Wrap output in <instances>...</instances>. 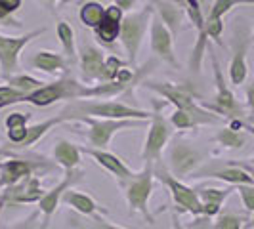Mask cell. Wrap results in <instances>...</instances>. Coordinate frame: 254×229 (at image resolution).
<instances>
[{"label": "cell", "mask_w": 254, "mask_h": 229, "mask_svg": "<svg viewBox=\"0 0 254 229\" xmlns=\"http://www.w3.org/2000/svg\"><path fill=\"white\" fill-rule=\"evenodd\" d=\"M67 118V122H73L78 116H94V118H115V120H149L151 111L140 109L136 105H130L121 100H75L69 102L60 111Z\"/></svg>", "instance_id": "obj_1"}, {"label": "cell", "mask_w": 254, "mask_h": 229, "mask_svg": "<svg viewBox=\"0 0 254 229\" xmlns=\"http://www.w3.org/2000/svg\"><path fill=\"white\" fill-rule=\"evenodd\" d=\"M141 86L153 94H157V96H161L166 103L174 105V109H180V111H186V113L203 118L206 126H218L224 122V118L220 114L204 109L203 105L197 102L195 92L188 86L174 84V82H161V80H143Z\"/></svg>", "instance_id": "obj_2"}, {"label": "cell", "mask_w": 254, "mask_h": 229, "mask_svg": "<svg viewBox=\"0 0 254 229\" xmlns=\"http://www.w3.org/2000/svg\"><path fill=\"white\" fill-rule=\"evenodd\" d=\"M153 185H155V163H143V168L134 172L132 178L119 183V187L125 191L130 212L140 214L145 220V224H155V216L149 208Z\"/></svg>", "instance_id": "obj_3"}, {"label": "cell", "mask_w": 254, "mask_h": 229, "mask_svg": "<svg viewBox=\"0 0 254 229\" xmlns=\"http://www.w3.org/2000/svg\"><path fill=\"white\" fill-rule=\"evenodd\" d=\"M166 102H157L151 100V118L147 124V136L141 147L140 159L143 163H157L163 161V153L166 151L170 140L174 138V126L170 124V120H166L163 114V107Z\"/></svg>", "instance_id": "obj_4"}, {"label": "cell", "mask_w": 254, "mask_h": 229, "mask_svg": "<svg viewBox=\"0 0 254 229\" xmlns=\"http://www.w3.org/2000/svg\"><path fill=\"white\" fill-rule=\"evenodd\" d=\"M56 168H58V163L48 161L42 155H33V153L15 155L12 159L0 163V191L12 187L29 176H35V174H38V176L52 174V172H56Z\"/></svg>", "instance_id": "obj_5"}, {"label": "cell", "mask_w": 254, "mask_h": 229, "mask_svg": "<svg viewBox=\"0 0 254 229\" xmlns=\"http://www.w3.org/2000/svg\"><path fill=\"white\" fill-rule=\"evenodd\" d=\"M166 149L168 153H166L165 165L170 170V174L178 179L191 178L206 163V151L203 147H199L197 143L186 140L182 136L172 138Z\"/></svg>", "instance_id": "obj_6"}, {"label": "cell", "mask_w": 254, "mask_h": 229, "mask_svg": "<svg viewBox=\"0 0 254 229\" xmlns=\"http://www.w3.org/2000/svg\"><path fill=\"white\" fill-rule=\"evenodd\" d=\"M155 179H159L168 189L170 197H172V204H174V212L203 218V204H201V199L197 195V189L184 183V179L172 176L163 161L155 163Z\"/></svg>", "instance_id": "obj_7"}, {"label": "cell", "mask_w": 254, "mask_h": 229, "mask_svg": "<svg viewBox=\"0 0 254 229\" xmlns=\"http://www.w3.org/2000/svg\"><path fill=\"white\" fill-rule=\"evenodd\" d=\"M155 15V10H153V4H145L141 10H134L125 15L123 19V25H121V44L125 48V54H127V61L130 67L136 65V57L140 54L141 42L145 38V33L151 25V19Z\"/></svg>", "instance_id": "obj_8"}, {"label": "cell", "mask_w": 254, "mask_h": 229, "mask_svg": "<svg viewBox=\"0 0 254 229\" xmlns=\"http://www.w3.org/2000/svg\"><path fill=\"white\" fill-rule=\"evenodd\" d=\"M84 88L86 84H82L73 75L65 73L58 80L46 82L44 86L27 94L25 103H31L35 107H50L58 102H75L84 98Z\"/></svg>", "instance_id": "obj_9"}, {"label": "cell", "mask_w": 254, "mask_h": 229, "mask_svg": "<svg viewBox=\"0 0 254 229\" xmlns=\"http://www.w3.org/2000/svg\"><path fill=\"white\" fill-rule=\"evenodd\" d=\"M210 63H212V75H214V86H216V94L212 96V102H203L204 109L212 111V113L220 114L226 120H233V118H243L245 109L239 103L237 96L233 94V90L228 86V78L224 75L220 61H218L216 54H210Z\"/></svg>", "instance_id": "obj_10"}, {"label": "cell", "mask_w": 254, "mask_h": 229, "mask_svg": "<svg viewBox=\"0 0 254 229\" xmlns=\"http://www.w3.org/2000/svg\"><path fill=\"white\" fill-rule=\"evenodd\" d=\"M75 122H82L88 126L86 140H88L90 147H96V149H107L115 134H119L123 130L149 124V120H134V118L115 120V118H94V116H78L75 118Z\"/></svg>", "instance_id": "obj_11"}, {"label": "cell", "mask_w": 254, "mask_h": 229, "mask_svg": "<svg viewBox=\"0 0 254 229\" xmlns=\"http://www.w3.org/2000/svg\"><path fill=\"white\" fill-rule=\"evenodd\" d=\"M46 33V27H38L29 33H23L19 37H10L0 33V78L6 80L12 75L19 73V57L25 46H29L33 40L42 37Z\"/></svg>", "instance_id": "obj_12"}, {"label": "cell", "mask_w": 254, "mask_h": 229, "mask_svg": "<svg viewBox=\"0 0 254 229\" xmlns=\"http://www.w3.org/2000/svg\"><path fill=\"white\" fill-rule=\"evenodd\" d=\"M253 42V31L245 25V21H237L231 35V59L228 67V78L231 86H243L247 76H249V63H247V54L249 46Z\"/></svg>", "instance_id": "obj_13"}, {"label": "cell", "mask_w": 254, "mask_h": 229, "mask_svg": "<svg viewBox=\"0 0 254 229\" xmlns=\"http://www.w3.org/2000/svg\"><path fill=\"white\" fill-rule=\"evenodd\" d=\"M84 178V170L76 168V170H69L65 172L64 178L60 179L52 189H46L44 197L38 201V210H40V229L50 228V222L54 214L58 212L60 204H62V197L67 189L75 187L76 183H80Z\"/></svg>", "instance_id": "obj_14"}, {"label": "cell", "mask_w": 254, "mask_h": 229, "mask_svg": "<svg viewBox=\"0 0 254 229\" xmlns=\"http://www.w3.org/2000/svg\"><path fill=\"white\" fill-rule=\"evenodd\" d=\"M191 178L195 179H220L226 181L229 185H243V183H254L251 174L247 170H243L241 166H237L233 161H224V159H210L206 161Z\"/></svg>", "instance_id": "obj_15"}, {"label": "cell", "mask_w": 254, "mask_h": 229, "mask_svg": "<svg viewBox=\"0 0 254 229\" xmlns=\"http://www.w3.org/2000/svg\"><path fill=\"white\" fill-rule=\"evenodd\" d=\"M174 35L166 29V25L157 17L153 15L151 25H149V44H151L153 57H157L159 61L166 63L172 69H180V61L176 50H174Z\"/></svg>", "instance_id": "obj_16"}, {"label": "cell", "mask_w": 254, "mask_h": 229, "mask_svg": "<svg viewBox=\"0 0 254 229\" xmlns=\"http://www.w3.org/2000/svg\"><path fill=\"white\" fill-rule=\"evenodd\" d=\"M46 189L42 187V179L38 174L29 176L12 187L0 191V208L8 204H38Z\"/></svg>", "instance_id": "obj_17"}, {"label": "cell", "mask_w": 254, "mask_h": 229, "mask_svg": "<svg viewBox=\"0 0 254 229\" xmlns=\"http://www.w3.org/2000/svg\"><path fill=\"white\" fill-rule=\"evenodd\" d=\"M105 54L102 48H98L92 42H82L78 48V69L80 76L84 82L94 84V82H102L103 78V65H105Z\"/></svg>", "instance_id": "obj_18"}, {"label": "cell", "mask_w": 254, "mask_h": 229, "mask_svg": "<svg viewBox=\"0 0 254 229\" xmlns=\"http://www.w3.org/2000/svg\"><path fill=\"white\" fill-rule=\"evenodd\" d=\"M80 149H82V153H86L88 157H92L96 165L102 166L103 170H107L111 176H115L117 183L127 181L128 178L134 176V170L123 159H119L115 153L107 151V149H96V147H90V145H84Z\"/></svg>", "instance_id": "obj_19"}, {"label": "cell", "mask_w": 254, "mask_h": 229, "mask_svg": "<svg viewBox=\"0 0 254 229\" xmlns=\"http://www.w3.org/2000/svg\"><path fill=\"white\" fill-rule=\"evenodd\" d=\"M127 13L123 12L117 4H109L105 8V17L100 25L94 29V37L96 40L105 46V48H111L115 46V42L121 37V25H123V19H125Z\"/></svg>", "instance_id": "obj_20"}, {"label": "cell", "mask_w": 254, "mask_h": 229, "mask_svg": "<svg viewBox=\"0 0 254 229\" xmlns=\"http://www.w3.org/2000/svg\"><path fill=\"white\" fill-rule=\"evenodd\" d=\"M62 204H64V206H69L71 210H75V212H78V214L88 216V218L107 216V214H109V210L98 203L92 195L80 193V191H76L75 187H71V189L65 191L64 197H62Z\"/></svg>", "instance_id": "obj_21"}, {"label": "cell", "mask_w": 254, "mask_h": 229, "mask_svg": "<svg viewBox=\"0 0 254 229\" xmlns=\"http://www.w3.org/2000/svg\"><path fill=\"white\" fill-rule=\"evenodd\" d=\"M153 10H155V15L163 21L166 25V29L174 35V38L180 35V31L184 29V19L188 17L186 15V10L176 4L174 0H151Z\"/></svg>", "instance_id": "obj_22"}, {"label": "cell", "mask_w": 254, "mask_h": 229, "mask_svg": "<svg viewBox=\"0 0 254 229\" xmlns=\"http://www.w3.org/2000/svg\"><path fill=\"white\" fill-rule=\"evenodd\" d=\"M29 65H31V69L46 73V75H60V73L65 75V73H69V67H71L64 54L52 50L35 52V56L29 59Z\"/></svg>", "instance_id": "obj_23"}, {"label": "cell", "mask_w": 254, "mask_h": 229, "mask_svg": "<svg viewBox=\"0 0 254 229\" xmlns=\"http://www.w3.org/2000/svg\"><path fill=\"white\" fill-rule=\"evenodd\" d=\"M197 195L203 204V218H216L222 212V206L226 203L229 195L235 191V187H195Z\"/></svg>", "instance_id": "obj_24"}, {"label": "cell", "mask_w": 254, "mask_h": 229, "mask_svg": "<svg viewBox=\"0 0 254 229\" xmlns=\"http://www.w3.org/2000/svg\"><path fill=\"white\" fill-rule=\"evenodd\" d=\"M54 161L58 163V166H62L65 172L69 170H76L80 168V161H82V149L80 145H76L69 140H58L54 145Z\"/></svg>", "instance_id": "obj_25"}, {"label": "cell", "mask_w": 254, "mask_h": 229, "mask_svg": "<svg viewBox=\"0 0 254 229\" xmlns=\"http://www.w3.org/2000/svg\"><path fill=\"white\" fill-rule=\"evenodd\" d=\"M29 118L31 114L19 113V111H12L6 116L4 126H6V138H8V145L15 151L17 145H21L27 138V130H29Z\"/></svg>", "instance_id": "obj_26"}, {"label": "cell", "mask_w": 254, "mask_h": 229, "mask_svg": "<svg viewBox=\"0 0 254 229\" xmlns=\"http://www.w3.org/2000/svg\"><path fill=\"white\" fill-rule=\"evenodd\" d=\"M67 122V118H65L64 114H56V116H52V118H46V120H42V122H37V124H29V130H27V138L25 141L21 143V145H17L15 147V151H27V149H31L33 145H37L38 141L42 140L50 130H54L56 126H60V124H64Z\"/></svg>", "instance_id": "obj_27"}, {"label": "cell", "mask_w": 254, "mask_h": 229, "mask_svg": "<svg viewBox=\"0 0 254 229\" xmlns=\"http://www.w3.org/2000/svg\"><path fill=\"white\" fill-rule=\"evenodd\" d=\"M212 141L218 143L220 147H224V149L239 151V149H243V147L247 145V141H249V134H247L245 130H241V128L231 126V124L228 122L226 126H222L216 134H214Z\"/></svg>", "instance_id": "obj_28"}, {"label": "cell", "mask_w": 254, "mask_h": 229, "mask_svg": "<svg viewBox=\"0 0 254 229\" xmlns=\"http://www.w3.org/2000/svg\"><path fill=\"white\" fill-rule=\"evenodd\" d=\"M56 37H58V42L64 50L65 59L69 61V65H75L78 61V50H76V40H75V31L73 27L69 25L67 21L60 19L56 23Z\"/></svg>", "instance_id": "obj_29"}, {"label": "cell", "mask_w": 254, "mask_h": 229, "mask_svg": "<svg viewBox=\"0 0 254 229\" xmlns=\"http://www.w3.org/2000/svg\"><path fill=\"white\" fill-rule=\"evenodd\" d=\"M78 19L80 23L88 29H96L103 21L105 17V8L100 0H86V2H80L78 4Z\"/></svg>", "instance_id": "obj_30"}, {"label": "cell", "mask_w": 254, "mask_h": 229, "mask_svg": "<svg viewBox=\"0 0 254 229\" xmlns=\"http://www.w3.org/2000/svg\"><path fill=\"white\" fill-rule=\"evenodd\" d=\"M239 6H254V0H212L206 19H224V15H228Z\"/></svg>", "instance_id": "obj_31"}, {"label": "cell", "mask_w": 254, "mask_h": 229, "mask_svg": "<svg viewBox=\"0 0 254 229\" xmlns=\"http://www.w3.org/2000/svg\"><path fill=\"white\" fill-rule=\"evenodd\" d=\"M4 82L10 84L12 88L23 92V94H31V92H35V90H38L40 86L46 84L44 80H40L37 76L27 75V73H15V75H12L10 78H6Z\"/></svg>", "instance_id": "obj_32"}, {"label": "cell", "mask_w": 254, "mask_h": 229, "mask_svg": "<svg viewBox=\"0 0 254 229\" xmlns=\"http://www.w3.org/2000/svg\"><path fill=\"white\" fill-rule=\"evenodd\" d=\"M245 224H247V216L237 214L233 210H222L210 229H243Z\"/></svg>", "instance_id": "obj_33"}, {"label": "cell", "mask_w": 254, "mask_h": 229, "mask_svg": "<svg viewBox=\"0 0 254 229\" xmlns=\"http://www.w3.org/2000/svg\"><path fill=\"white\" fill-rule=\"evenodd\" d=\"M27 94L12 88L10 84H0V111L6 107H12L15 103H25Z\"/></svg>", "instance_id": "obj_34"}, {"label": "cell", "mask_w": 254, "mask_h": 229, "mask_svg": "<svg viewBox=\"0 0 254 229\" xmlns=\"http://www.w3.org/2000/svg\"><path fill=\"white\" fill-rule=\"evenodd\" d=\"M123 67H128V61H123L117 56H107L105 57V65H103V78L102 82H109V80H117V75L121 73Z\"/></svg>", "instance_id": "obj_35"}, {"label": "cell", "mask_w": 254, "mask_h": 229, "mask_svg": "<svg viewBox=\"0 0 254 229\" xmlns=\"http://www.w3.org/2000/svg\"><path fill=\"white\" fill-rule=\"evenodd\" d=\"M23 0H0V23L12 25V15L21 10Z\"/></svg>", "instance_id": "obj_36"}, {"label": "cell", "mask_w": 254, "mask_h": 229, "mask_svg": "<svg viewBox=\"0 0 254 229\" xmlns=\"http://www.w3.org/2000/svg\"><path fill=\"white\" fill-rule=\"evenodd\" d=\"M224 19H206L204 21V31H206V37L208 40H212V42H216L218 46H224V42H222V35H224Z\"/></svg>", "instance_id": "obj_37"}, {"label": "cell", "mask_w": 254, "mask_h": 229, "mask_svg": "<svg viewBox=\"0 0 254 229\" xmlns=\"http://www.w3.org/2000/svg\"><path fill=\"white\" fill-rule=\"evenodd\" d=\"M235 191L241 199L243 206L249 214H254V183H243V185H235Z\"/></svg>", "instance_id": "obj_38"}, {"label": "cell", "mask_w": 254, "mask_h": 229, "mask_svg": "<svg viewBox=\"0 0 254 229\" xmlns=\"http://www.w3.org/2000/svg\"><path fill=\"white\" fill-rule=\"evenodd\" d=\"M8 229H40V210H33L29 212L25 218L17 220L13 226H10Z\"/></svg>", "instance_id": "obj_39"}, {"label": "cell", "mask_w": 254, "mask_h": 229, "mask_svg": "<svg viewBox=\"0 0 254 229\" xmlns=\"http://www.w3.org/2000/svg\"><path fill=\"white\" fill-rule=\"evenodd\" d=\"M245 105H247L251 116L254 118V80H251V82L245 86Z\"/></svg>", "instance_id": "obj_40"}, {"label": "cell", "mask_w": 254, "mask_h": 229, "mask_svg": "<svg viewBox=\"0 0 254 229\" xmlns=\"http://www.w3.org/2000/svg\"><path fill=\"white\" fill-rule=\"evenodd\" d=\"M90 220H92L90 229H125V228H121V226H115L111 222H107L105 216H94V218H90Z\"/></svg>", "instance_id": "obj_41"}, {"label": "cell", "mask_w": 254, "mask_h": 229, "mask_svg": "<svg viewBox=\"0 0 254 229\" xmlns=\"http://www.w3.org/2000/svg\"><path fill=\"white\" fill-rule=\"evenodd\" d=\"M136 2H138V0H115L113 4H117L125 13H130L136 10Z\"/></svg>", "instance_id": "obj_42"}, {"label": "cell", "mask_w": 254, "mask_h": 229, "mask_svg": "<svg viewBox=\"0 0 254 229\" xmlns=\"http://www.w3.org/2000/svg\"><path fill=\"white\" fill-rule=\"evenodd\" d=\"M233 163H235L237 166H241L243 170H247L254 181V159H251V161H233Z\"/></svg>", "instance_id": "obj_43"}, {"label": "cell", "mask_w": 254, "mask_h": 229, "mask_svg": "<svg viewBox=\"0 0 254 229\" xmlns=\"http://www.w3.org/2000/svg\"><path fill=\"white\" fill-rule=\"evenodd\" d=\"M170 229H191V228L182 224L178 212H172V216H170Z\"/></svg>", "instance_id": "obj_44"}, {"label": "cell", "mask_w": 254, "mask_h": 229, "mask_svg": "<svg viewBox=\"0 0 254 229\" xmlns=\"http://www.w3.org/2000/svg\"><path fill=\"white\" fill-rule=\"evenodd\" d=\"M17 153L13 151V149H8V147H0V163H2V159H12L15 157Z\"/></svg>", "instance_id": "obj_45"}, {"label": "cell", "mask_w": 254, "mask_h": 229, "mask_svg": "<svg viewBox=\"0 0 254 229\" xmlns=\"http://www.w3.org/2000/svg\"><path fill=\"white\" fill-rule=\"evenodd\" d=\"M243 130H245L247 134H253L254 136V118L253 120H245V118H243Z\"/></svg>", "instance_id": "obj_46"}, {"label": "cell", "mask_w": 254, "mask_h": 229, "mask_svg": "<svg viewBox=\"0 0 254 229\" xmlns=\"http://www.w3.org/2000/svg\"><path fill=\"white\" fill-rule=\"evenodd\" d=\"M40 2H42L44 6H48V10H50V12H54V10L58 8V0H40Z\"/></svg>", "instance_id": "obj_47"}, {"label": "cell", "mask_w": 254, "mask_h": 229, "mask_svg": "<svg viewBox=\"0 0 254 229\" xmlns=\"http://www.w3.org/2000/svg\"><path fill=\"white\" fill-rule=\"evenodd\" d=\"M67 2H69V0H60V2H58V8H64Z\"/></svg>", "instance_id": "obj_48"}, {"label": "cell", "mask_w": 254, "mask_h": 229, "mask_svg": "<svg viewBox=\"0 0 254 229\" xmlns=\"http://www.w3.org/2000/svg\"><path fill=\"white\" fill-rule=\"evenodd\" d=\"M174 2H176V4H180V6H182V8H184V4H186V2H188V0H174Z\"/></svg>", "instance_id": "obj_49"}, {"label": "cell", "mask_w": 254, "mask_h": 229, "mask_svg": "<svg viewBox=\"0 0 254 229\" xmlns=\"http://www.w3.org/2000/svg\"><path fill=\"white\" fill-rule=\"evenodd\" d=\"M80 2H86V0H78V2H76V4H80ZM100 2H102V0H100Z\"/></svg>", "instance_id": "obj_50"}, {"label": "cell", "mask_w": 254, "mask_h": 229, "mask_svg": "<svg viewBox=\"0 0 254 229\" xmlns=\"http://www.w3.org/2000/svg\"><path fill=\"white\" fill-rule=\"evenodd\" d=\"M253 42H254V27H253Z\"/></svg>", "instance_id": "obj_51"}]
</instances>
